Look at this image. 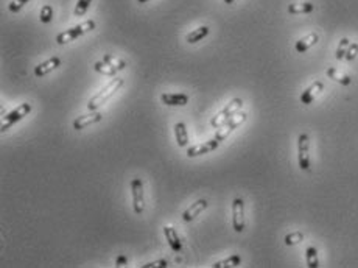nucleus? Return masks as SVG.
I'll return each mask as SVG.
<instances>
[{
	"instance_id": "f257e3e1",
	"label": "nucleus",
	"mask_w": 358,
	"mask_h": 268,
	"mask_svg": "<svg viewBox=\"0 0 358 268\" xmlns=\"http://www.w3.org/2000/svg\"><path fill=\"white\" fill-rule=\"evenodd\" d=\"M123 84H125V80H123V78H119V76H116V78L111 80L103 89H101L100 92H97L91 100H89L87 109H89V111H97L98 108H101V105H105L106 101H108L114 94H116Z\"/></svg>"
},
{
	"instance_id": "f03ea898",
	"label": "nucleus",
	"mask_w": 358,
	"mask_h": 268,
	"mask_svg": "<svg viewBox=\"0 0 358 268\" xmlns=\"http://www.w3.org/2000/svg\"><path fill=\"white\" fill-rule=\"evenodd\" d=\"M241 106H243V100L241 98H238V97L232 98L218 114H216V116H213V119L210 120L212 128H216V130L221 128L223 125H226L241 109Z\"/></svg>"
},
{
	"instance_id": "7ed1b4c3",
	"label": "nucleus",
	"mask_w": 358,
	"mask_h": 268,
	"mask_svg": "<svg viewBox=\"0 0 358 268\" xmlns=\"http://www.w3.org/2000/svg\"><path fill=\"white\" fill-rule=\"evenodd\" d=\"M94 28H95V20L89 19V20H86V22H83V23H78L76 27H72V28H69V30H66V31L59 33V34L56 36V42H58L59 45L69 44V42L75 41L76 37H80V36H83V34H86V33H89V31H92Z\"/></svg>"
},
{
	"instance_id": "20e7f679",
	"label": "nucleus",
	"mask_w": 358,
	"mask_h": 268,
	"mask_svg": "<svg viewBox=\"0 0 358 268\" xmlns=\"http://www.w3.org/2000/svg\"><path fill=\"white\" fill-rule=\"evenodd\" d=\"M31 112V105L30 103H22V105H19L17 108H14L12 111H9L8 114H5V116L2 117V131H6L8 128H11L12 125L14 123H17V122H20L22 119H25L28 116V114Z\"/></svg>"
},
{
	"instance_id": "39448f33",
	"label": "nucleus",
	"mask_w": 358,
	"mask_h": 268,
	"mask_svg": "<svg viewBox=\"0 0 358 268\" xmlns=\"http://www.w3.org/2000/svg\"><path fill=\"white\" fill-rule=\"evenodd\" d=\"M246 119H248V114H246V112H240V111H238V112L235 114V116H234L231 120H229L226 125H223L221 128L216 130L215 139H218L220 142H223V140H226L229 136H231V134L238 128V126H241L243 123H245Z\"/></svg>"
},
{
	"instance_id": "423d86ee",
	"label": "nucleus",
	"mask_w": 358,
	"mask_h": 268,
	"mask_svg": "<svg viewBox=\"0 0 358 268\" xmlns=\"http://www.w3.org/2000/svg\"><path fill=\"white\" fill-rule=\"evenodd\" d=\"M298 162L302 170H310V137L305 133L298 137Z\"/></svg>"
},
{
	"instance_id": "0eeeda50",
	"label": "nucleus",
	"mask_w": 358,
	"mask_h": 268,
	"mask_svg": "<svg viewBox=\"0 0 358 268\" xmlns=\"http://www.w3.org/2000/svg\"><path fill=\"white\" fill-rule=\"evenodd\" d=\"M131 194H133V208L137 215L144 214L145 211V198H144V184L140 178L131 180Z\"/></svg>"
},
{
	"instance_id": "6e6552de",
	"label": "nucleus",
	"mask_w": 358,
	"mask_h": 268,
	"mask_svg": "<svg viewBox=\"0 0 358 268\" xmlns=\"http://www.w3.org/2000/svg\"><path fill=\"white\" fill-rule=\"evenodd\" d=\"M232 225L235 233L245 229V201L241 198H234L232 201Z\"/></svg>"
},
{
	"instance_id": "1a4fd4ad",
	"label": "nucleus",
	"mask_w": 358,
	"mask_h": 268,
	"mask_svg": "<svg viewBox=\"0 0 358 268\" xmlns=\"http://www.w3.org/2000/svg\"><path fill=\"white\" fill-rule=\"evenodd\" d=\"M103 120V116H101V112L98 111H91L89 114H84V116H78L75 120H73V130L80 131V130H84L87 126L91 125H95L98 122Z\"/></svg>"
},
{
	"instance_id": "9d476101",
	"label": "nucleus",
	"mask_w": 358,
	"mask_h": 268,
	"mask_svg": "<svg viewBox=\"0 0 358 268\" xmlns=\"http://www.w3.org/2000/svg\"><path fill=\"white\" fill-rule=\"evenodd\" d=\"M220 145V140L218 139H210V140H206V142L202 144H198V145H193L187 150V158H196V156H201V155H206V153H210L213 150H216Z\"/></svg>"
},
{
	"instance_id": "9b49d317",
	"label": "nucleus",
	"mask_w": 358,
	"mask_h": 268,
	"mask_svg": "<svg viewBox=\"0 0 358 268\" xmlns=\"http://www.w3.org/2000/svg\"><path fill=\"white\" fill-rule=\"evenodd\" d=\"M207 208V200H198L196 203H193L191 206H188L184 212H182V220L184 222H193L198 215H201L202 211H206Z\"/></svg>"
},
{
	"instance_id": "f8f14e48",
	"label": "nucleus",
	"mask_w": 358,
	"mask_h": 268,
	"mask_svg": "<svg viewBox=\"0 0 358 268\" xmlns=\"http://www.w3.org/2000/svg\"><path fill=\"white\" fill-rule=\"evenodd\" d=\"M59 66H61V59L58 56H53V58H50V59L41 62V64H37L34 67V75L37 76V78H42V76H45L47 73L58 69Z\"/></svg>"
},
{
	"instance_id": "ddd939ff",
	"label": "nucleus",
	"mask_w": 358,
	"mask_h": 268,
	"mask_svg": "<svg viewBox=\"0 0 358 268\" xmlns=\"http://www.w3.org/2000/svg\"><path fill=\"white\" fill-rule=\"evenodd\" d=\"M323 89H324V83H323V81H315V83H312V84L302 92V95H301V103H304V105L313 103V100L316 98V95H318L319 92L323 91Z\"/></svg>"
},
{
	"instance_id": "4468645a",
	"label": "nucleus",
	"mask_w": 358,
	"mask_h": 268,
	"mask_svg": "<svg viewBox=\"0 0 358 268\" xmlns=\"http://www.w3.org/2000/svg\"><path fill=\"white\" fill-rule=\"evenodd\" d=\"M164 234H165V239H167L170 248L175 251V253H181L182 251V242L179 239L176 229L173 226H164Z\"/></svg>"
},
{
	"instance_id": "2eb2a0df",
	"label": "nucleus",
	"mask_w": 358,
	"mask_h": 268,
	"mask_svg": "<svg viewBox=\"0 0 358 268\" xmlns=\"http://www.w3.org/2000/svg\"><path fill=\"white\" fill-rule=\"evenodd\" d=\"M161 101L167 106H185L188 103V95H185V94H162Z\"/></svg>"
},
{
	"instance_id": "dca6fc26",
	"label": "nucleus",
	"mask_w": 358,
	"mask_h": 268,
	"mask_svg": "<svg viewBox=\"0 0 358 268\" xmlns=\"http://www.w3.org/2000/svg\"><path fill=\"white\" fill-rule=\"evenodd\" d=\"M318 41H319L318 33H310V34H307V36L301 37V39L296 42L295 48H296L298 53H304V52H307V50H309L310 47H313Z\"/></svg>"
},
{
	"instance_id": "f3484780",
	"label": "nucleus",
	"mask_w": 358,
	"mask_h": 268,
	"mask_svg": "<svg viewBox=\"0 0 358 268\" xmlns=\"http://www.w3.org/2000/svg\"><path fill=\"white\" fill-rule=\"evenodd\" d=\"M175 137H176L178 147L185 148L188 145V133H187V126L184 122H178L175 125Z\"/></svg>"
},
{
	"instance_id": "a211bd4d",
	"label": "nucleus",
	"mask_w": 358,
	"mask_h": 268,
	"mask_svg": "<svg viewBox=\"0 0 358 268\" xmlns=\"http://www.w3.org/2000/svg\"><path fill=\"white\" fill-rule=\"evenodd\" d=\"M209 33H210L209 27H206V25H201V27L195 28L193 31H190V33L185 36V41H187L188 44H196L198 41L204 39V37H206Z\"/></svg>"
},
{
	"instance_id": "6ab92c4d",
	"label": "nucleus",
	"mask_w": 358,
	"mask_h": 268,
	"mask_svg": "<svg viewBox=\"0 0 358 268\" xmlns=\"http://www.w3.org/2000/svg\"><path fill=\"white\" fill-rule=\"evenodd\" d=\"M327 76L329 78H332L334 81H337V83H340V84H343V86H349L351 83H352V78L349 75H344V73H341L340 70H337L335 67H330V69H327Z\"/></svg>"
},
{
	"instance_id": "aec40b11",
	"label": "nucleus",
	"mask_w": 358,
	"mask_h": 268,
	"mask_svg": "<svg viewBox=\"0 0 358 268\" xmlns=\"http://www.w3.org/2000/svg\"><path fill=\"white\" fill-rule=\"evenodd\" d=\"M315 9V5L310 2H304V3H291L288 5V12L290 14H309Z\"/></svg>"
},
{
	"instance_id": "412c9836",
	"label": "nucleus",
	"mask_w": 358,
	"mask_h": 268,
	"mask_svg": "<svg viewBox=\"0 0 358 268\" xmlns=\"http://www.w3.org/2000/svg\"><path fill=\"white\" fill-rule=\"evenodd\" d=\"M94 69H95V72H98V73H101V75H106V76H116V73L119 72L116 67H112L109 62H106V61H97L95 64H94Z\"/></svg>"
},
{
	"instance_id": "4be33fe9",
	"label": "nucleus",
	"mask_w": 358,
	"mask_h": 268,
	"mask_svg": "<svg viewBox=\"0 0 358 268\" xmlns=\"http://www.w3.org/2000/svg\"><path fill=\"white\" fill-rule=\"evenodd\" d=\"M240 264H241V258L238 256V254H232V256H229L227 259L215 262L212 267L213 268H232V267H238Z\"/></svg>"
},
{
	"instance_id": "5701e85b",
	"label": "nucleus",
	"mask_w": 358,
	"mask_h": 268,
	"mask_svg": "<svg viewBox=\"0 0 358 268\" xmlns=\"http://www.w3.org/2000/svg\"><path fill=\"white\" fill-rule=\"evenodd\" d=\"M305 261H307V267H310V268H318L319 267L318 250L315 247H309L305 250Z\"/></svg>"
},
{
	"instance_id": "b1692460",
	"label": "nucleus",
	"mask_w": 358,
	"mask_h": 268,
	"mask_svg": "<svg viewBox=\"0 0 358 268\" xmlns=\"http://www.w3.org/2000/svg\"><path fill=\"white\" fill-rule=\"evenodd\" d=\"M103 61L109 62V64H111L112 67H116L117 70H123V69L128 66V64H126V61H123V59H119V58L112 56V55H109V53H106V55L103 56Z\"/></svg>"
},
{
	"instance_id": "393cba45",
	"label": "nucleus",
	"mask_w": 358,
	"mask_h": 268,
	"mask_svg": "<svg viewBox=\"0 0 358 268\" xmlns=\"http://www.w3.org/2000/svg\"><path fill=\"white\" fill-rule=\"evenodd\" d=\"M91 3H92V0H78V3H76V6H75V16L76 17H81V16H84L86 12H87V9H89V6H91Z\"/></svg>"
},
{
	"instance_id": "a878e982",
	"label": "nucleus",
	"mask_w": 358,
	"mask_h": 268,
	"mask_svg": "<svg viewBox=\"0 0 358 268\" xmlns=\"http://www.w3.org/2000/svg\"><path fill=\"white\" fill-rule=\"evenodd\" d=\"M39 19L42 23H50L53 20V8L50 5H44L41 8V14H39Z\"/></svg>"
},
{
	"instance_id": "bb28decb",
	"label": "nucleus",
	"mask_w": 358,
	"mask_h": 268,
	"mask_svg": "<svg viewBox=\"0 0 358 268\" xmlns=\"http://www.w3.org/2000/svg\"><path fill=\"white\" fill-rule=\"evenodd\" d=\"M304 240V234L301 231H296V233H291V234H287L285 236V245L288 247H293V245H298Z\"/></svg>"
},
{
	"instance_id": "cd10ccee",
	"label": "nucleus",
	"mask_w": 358,
	"mask_h": 268,
	"mask_svg": "<svg viewBox=\"0 0 358 268\" xmlns=\"http://www.w3.org/2000/svg\"><path fill=\"white\" fill-rule=\"evenodd\" d=\"M349 45H351V41L348 39V37H343V39L340 41V44H338V48H337V55H335L337 59H344Z\"/></svg>"
},
{
	"instance_id": "c85d7f7f",
	"label": "nucleus",
	"mask_w": 358,
	"mask_h": 268,
	"mask_svg": "<svg viewBox=\"0 0 358 268\" xmlns=\"http://www.w3.org/2000/svg\"><path fill=\"white\" fill-rule=\"evenodd\" d=\"M358 55V42H351L349 48H348V52H346V56H344V59L352 62Z\"/></svg>"
},
{
	"instance_id": "c756f323",
	"label": "nucleus",
	"mask_w": 358,
	"mask_h": 268,
	"mask_svg": "<svg viewBox=\"0 0 358 268\" xmlns=\"http://www.w3.org/2000/svg\"><path fill=\"white\" fill-rule=\"evenodd\" d=\"M28 2H30V0H12V2L8 5V9L11 12H19Z\"/></svg>"
},
{
	"instance_id": "7c9ffc66",
	"label": "nucleus",
	"mask_w": 358,
	"mask_h": 268,
	"mask_svg": "<svg viewBox=\"0 0 358 268\" xmlns=\"http://www.w3.org/2000/svg\"><path fill=\"white\" fill-rule=\"evenodd\" d=\"M169 265V262L165 259H159V261H155V262H148L145 265H142L144 268H165Z\"/></svg>"
},
{
	"instance_id": "2f4dec72",
	"label": "nucleus",
	"mask_w": 358,
	"mask_h": 268,
	"mask_svg": "<svg viewBox=\"0 0 358 268\" xmlns=\"http://www.w3.org/2000/svg\"><path fill=\"white\" fill-rule=\"evenodd\" d=\"M128 264V259H126V256H123V254H119L117 256V259H116V267H125Z\"/></svg>"
},
{
	"instance_id": "473e14b6",
	"label": "nucleus",
	"mask_w": 358,
	"mask_h": 268,
	"mask_svg": "<svg viewBox=\"0 0 358 268\" xmlns=\"http://www.w3.org/2000/svg\"><path fill=\"white\" fill-rule=\"evenodd\" d=\"M235 0H224V3H227V5H231V3H234Z\"/></svg>"
},
{
	"instance_id": "72a5a7b5",
	"label": "nucleus",
	"mask_w": 358,
	"mask_h": 268,
	"mask_svg": "<svg viewBox=\"0 0 358 268\" xmlns=\"http://www.w3.org/2000/svg\"><path fill=\"white\" fill-rule=\"evenodd\" d=\"M147 2H150V0H137V3H147Z\"/></svg>"
}]
</instances>
